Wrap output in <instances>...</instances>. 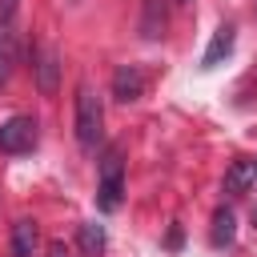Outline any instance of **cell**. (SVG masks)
Returning <instances> with one entry per match:
<instances>
[{"mask_svg":"<svg viewBox=\"0 0 257 257\" xmlns=\"http://www.w3.org/2000/svg\"><path fill=\"white\" fill-rule=\"evenodd\" d=\"M100 137H104V104L92 92V84H80L76 88V145L84 153H96Z\"/></svg>","mask_w":257,"mask_h":257,"instance_id":"cell-1","label":"cell"},{"mask_svg":"<svg viewBox=\"0 0 257 257\" xmlns=\"http://www.w3.org/2000/svg\"><path fill=\"white\" fill-rule=\"evenodd\" d=\"M120 197H124V165H120V153L108 149L100 161V181H96V209L112 213L120 209Z\"/></svg>","mask_w":257,"mask_h":257,"instance_id":"cell-2","label":"cell"},{"mask_svg":"<svg viewBox=\"0 0 257 257\" xmlns=\"http://www.w3.org/2000/svg\"><path fill=\"white\" fill-rule=\"evenodd\" d=\"M40 141V124L36 116H8L0 124V153L8 157H20V153H32Z\"/></svg>","mask_w":257,"mask_h":257,"instance_id":"cell-3","label":"cell"},{"mask_svg":"<svg viewBox=\"0 0 257 257\" xmlns=\"http://www.w3.org/2000/svg\"><path fill=\"white\" fill-rule=\"evenodd\" d=\"M32 68H36V88L44 92V96H56V80H60V60H56V52L48 48V44H40L36 52H32Z\"/></svg>","mask_w":257,"mask_h":257,"instance_id":"cell-4","label":"cell"},{"mask_svg":"<svg viewBox=\"0 0 257 257\" xmlns=\"http://www.w3.org/2000/svg\"><path fill=\"white\" fill-rule=\"evenodd\" d=\"M145 84H149V80H145V72H141L137 64H120V68L112 72V96L124 100V104L137 100V96H145Z\"/></svg>","mask_w":257,"mask_h":257,"instance_id":"cell-5","label":"cell"},{"mask_svg":"<svg viewBox=\"0 0 257 257\" xmlns=\"http://www.w3.org/2000/svg\"><path fill=\"white\" fill-rule=\"evenodd\" d=\"M257 185V161L253 157H237L233 165H229V173H225V193L229 197H241V193H249Z\"/></svg>","mask_w":257,"mask_h":257,"instance_id":"cell-6","label":"cell"},{"mask_svg":"<svg viewBox=\"0 0 257 257\" xmlns=\"http://www.w3.org/2000/svg\"><path fill=\"white\" fill-rule=\"evenodd\" d=\"M165 28H169V0H145L141 4V36L161 40Z\"/></svg>","mask_w":257,"mask_h":257,"instance_id":"cell-7","label":"cell"},{"mask_svg":"<svg viewBox=\"0 0 257 257\" xmlns=\"http://www.w3.org/2000/svg\"><path fill=\"white\" fill-rule=\"evenodd\" d=\"M40 249V225L32 217H20L12 225V257H36Z\"/></svg>","mask_w":257,"mask_h":257,"instance_id":"cell-8","label":"cell"},{"mask_svg":"<svg viewBox=\"0 0 257 257\" xmlns=\"http://www.w3.org/2000/svg\"><path fill=\"white\" fill-rule=\"evenodd\" d=\"M233 44H237V28H233V24H221V28L213 32V40H209L205 56H201V68H217V64L233 52Z\"/></svg>","mask_w":257,"mask_h":257,"instance_id":"cell-9","label":"cell"},{"mask_svg":"<svg viewBox=\"0 0 257 257\" xmlns=\"http://www.w3.org/2000/svg\"><path fill=\"white\" fill-rule=\"evenodd\" d=\"M12 68H16V28L12 20H0V88L8 84Z\"/></svg>","mask_w":257,"mask_h":257,"instance_id":"cell-10","label":"cell"},{"mask_svg":"<svg viewBox=\"0 0 257 257\" xmlns=\"http://www.w3.org/2000/svg\"><path fill=\"white\" fill-rule=\"evenodd\" d=\"M76 245H80V253H84V257H100V253H104V225L84 221V225H80V233H76Z\"/></svg>","mask_w":257,"mask_h":257,"instance_id":"cell-11","label":"cell"},{"mask_svg":"<svg viewBox=\"0 0 257 257\" xmlns=\"http://www.w3.org/2000/svg\"><path fill=\"white\" fill-rule=\"evenodd\" d=\"M233 237H237V221H233V213L221 205L217 213H213V245L221 249V245H233Z\"/></svg>","mask_w":257,"mask_h":257,"instance_id":"cell-12","label":"cell"},{"mask_svg":"<svg viewBox=\"0 0 257 257\" xmlns=\"http://www.w3.org/2000/svg\"><path fill=\"white\" fill-rule=\"evenodd\" d=\"M48 257H68V249H64V245H60V241H56V245H52V249H48Z\"/></svg>","mask_w":257,"mask_h":257,"instance_id":"cell-13","label":"cell"}]
</instances>
